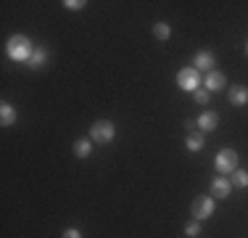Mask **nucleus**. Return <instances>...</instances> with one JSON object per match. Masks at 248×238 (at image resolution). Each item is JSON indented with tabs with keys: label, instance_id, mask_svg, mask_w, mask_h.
Listing matches in <instances>:
<instances>
[{
	"label": "nucleus",
	"instance_id": "1",
	"mask_svg": "<svg viewBox=\"0 0 248 238\" xmlns=\"http://www.w3.org/2000/svg\"><path fill=\"white\" fill-rule=\"evenodd\" d=\"M5 48H8V56L14 58V61H29V58L34 56V45L27 34H14Z\"/></svg>",
	"mask_w": 248,
	"mask_h": 238
},
{
	"label": "nucleus",
	"instance_id": "2",
	"mask_svg": "<svg viewBox=\"0 0 248 238\" xmlns=\"http://www.w3.org/2000/svg\"><path fill=\"white\" fill-rule=\"evenodd\" d=\"M190 214L198 220V222H203V220H209L211 214H214V196H196L190 204Z\"/></svg>",
	"mask_w": 248,
	"mask_h": 238
},
{
	"label": "nucleus",
	"instance_id": "3",
	"mask_svg": "<svg viewBox=\"0 0 248 238\" xmlns=\"http://www.w3.org/2000/svg\"><path fill=\"white\" fill-rule=\"evenodd\" d=\"M214 167H217V172H219L222 177L224 175H232V172L238 170V153H235L232 148H222V151L217 153Z\"/></svg>",
	"mask_w": 248,
	"mask_h": 238
},
{
	"label": "nucleus",
	"instance_id": "4",
	"mask_svg": "<svg viewBox=\"0 0 248 238\" xmlns=\"http://www.w3.org/2000/svg\"><path fill=\"white\" fill-rule=\"evenodd\" d=\"M114 124L108 122V119H98V122H93L90 127V140L93 143H111L114 140Z\"/></svg>",
	"mask_w": 248,
	"mask_h": 238
},
{
	"label": "nucleus",
	"instance_id": "5",
	"mask_svg": "<svg viewBox=\"0 0 248 238\" xmlns=\"http://www.w3.org/2000/svg\"><path fill=\"white\" fill-rule=\"evenodd\" d=\"M177 85H180L182 90L196 93V90H198V85H201V74H198V69H193V67L180 69V71H177Z\"/></svg>",
	"mask_w": 248,
	"mask_h": 238
},
{
	"label": "nucleus",
	"instance_id": "6",
	"mask_svg": "<svg viewBox=\"0 0 248 238\" xmlns=\"http://www.w3.org/2000/svg\"><path fill=\"white\" fill-rule=\"evenodd\" d=\"M214 67H217V58H214V53L211 51H201V53H196V58H193V69H203L206 74L209 71H214Z\"/></svg>",
	"mask_w": 248,
	"mask_h": 238
},
{
	"label": "nucleus",
	"instance_id": "7",
	"mask_svg": "<svg viewBox=\"0 0 248 238\" xmlns=\"http://www.w3.org/2000/svg\"><path fill=\"white\" fill-rule=\"evenodd\" d=\"M196 122H198V130L206 135V133H211V130H217V124H219V117H217L214 111H203V114H201Z\"/></svg>",
	"mask_w": 248,
	"mask_h": 238
},
{
	"label": "nucleus",
	"instance_id": "8",
	"mask_svg": "<svg viewBox=\"0 0 248 238\" xmlns=\"http://www.w3.org/2000/svg\"><path fill=\"white\" fill-rule=\"evenodd\" d=\"M230 190H232V183L227 177H214V183H211V196L214 199H227Z\"/></svg>",
	"mask_w": 248,
	"mask_h": 238
},
{
	"label": "nucleus",
	"instance_id": "9",
	"mask_svg": "<svg viewBox=\"0 0 248 238\" xmlns=\"http://www.w3.org/2000/svg\"><path fill=\"white\" fill-rule=\"evenodd\" d=\"M230 103H232V106H246L248 103V87L246 85L230 87Z\"/></svg>",
	"mask_w": 248,
	"mask_h": 238
},
{
	"label": "nucleus",
	"instance_id": "10",
	"mask_svg": "<svg viewBox=\"0 0 248 238\" xmlns=\"http://www.w3.org/2000/svg\"><path fill=\"white\" fill-rule=\"evenodd\" d=\"M224 85H227V80H224V74H219L217 69L206 74V90H224Z\"/></svg>",
	"mask_w": 248,
	"mask_h": 238
},
{
	"label": "nucleus",
	"instance_id": "11",
	"mask_svg": "<svg viewBox=\"0 0 248 238\" xmlns=\"http://www.w3.org/2000/svg\"><path fill=\"white\" fill-rule=\"evenodd\" d=\"M16 122V111H14V106L11 103H0V124H3V127H11V124Z\"/></svg>",
	"mask_w": 248,
	"mask_h": 238
},
{
	"label": "nucleus",
	"instance_id": "12",
	"mask_svg": "<svg viewBox=\"0 0 248 238\" xmlns=\"http://www.w3.org/2000/svg\"><path fill=\"white\" fill-rule=\"evenodd\" d=\"M185 146H187V151H201L203 148V133H190Z\"/></svg>",
	"mask_w": 248,
	"mask_h": 238
},
{
	"label": "nucleus",
	"instance_id": "13",
	"mask_svg": "<svg viewBox=\"0 0 248 238\" xmlns=\"http://www.w3.org/2000/svg\"><path fill=\"white\" fill-rule=\"evenodd\" d=\"M169 34H172V29H169L167 21H158L156 27H153V37H156V40H164V43H167Z\"/></svg>",
	"mask_w": 248,
	"mask_h": 238
},
{
	"label": "nucleus",
	"instance_id": "14",
	"mask_svg": "<svg viewBox=\"0 0 248 238\" xmlns=\"http://www.w3.org/2000/svg\"><path fill=\"white\" fill-rule=\"evenodd\" d=\"M90 151H93V143H90V140H77V143H74V153H77L79 159L90 156Z\"/></svg>",
	"mask_w": 248,
	"mask_h": 238
},
{
	"label": "nucleus",
	"instance_id": "15",
	"mask_svg": "<svg viewBox=\"0 0 248 238\" xmlns=\"http://www.w3.org/2000/svg\"><path fill=\"white\" fill-rule=\"evenodd\" d=\"M230 183H232L235 188H248V172L246 170H235L232 172V180H230Z\"/></svg>",
	"mask_w": 248,
	"mask_h": 238
},
{
	"label": "nucleus",
	"instance_id": "16",
	"mask_svg": "<svg viewBox=\"0 0 248 238\" xmlns=\"http://www.w3.org/2000/svg\"><path fill=\"white\" fill-rule=\"evenodd\" d=\"M45 58H48V53H45L43 48H37V53H34V56L29 58V64H32L34 69H40V67H43V64H45Z\"/></svg>",
	"mask_w": 248,
	"mask_h": 238
},
{
	"label": "nucleus",
	"instance_id": "17",
	"mask_svg": "<svg viewBox=\"0 0 248 238\" xmlns=\"http://www.w3.org/2000/svg\"><path fill=\"white\" fill-rule=\"evenodd\" d=\"M185 236H190V238L201 236V222H198V220H193V222L185 225Z\"/></svg>",
	"mask_w": 248,
	"mask_h": 238
},
{
	"label": "nucleus",
	"instance_id": "18",
	"mask_svg": "<svg viewBox=\"0 0 248 238\" xmlns=\"http://www.w3.org/2000/svg\"><path fill=\"white\" fill-rule=\"evenodd\" d=\"M63 5H66V8L69 11H82V8H85V0H66V3H63Z\"/></svg>",
	"mask_w": 248,
	"mask_h": 238
},
{
	"label": "nucleus",
	"instance_id": "19",
	"mask_svg": "<svg viewBox=\"0 0 248 238\" xmlns=\"http://www.w3.org/2000/svg\"><path fill=\"white\" fill-rule=\"evenodd\" d=\"M193 98H196V103H201V106L209 103V90H196V93H193Z\"/></svg>",
	"mask_w": 248,
	"mask_h": 238
},
{
	"label": "nucleus",
	"instance_id": "20",
	"mask_svg": "<svg viewBox=\"0 0 248 238\" xmlns=\"http://www.w3.org/2000/svg\"><path fill=\"white\" fill-rule=\"evenodd\" d=\"M61 238H82V233L77 228H69V230H63V236Z\"/></svg>",
	"mask_w": 248,
	"mask_h": 238
},
{
	"label": "nucleus",
	"instance_id": "21",
	"mask_svg": "<svg viewBox=\"0 0 248 238\" xmlns=\"http://www.w3.org/2000/svg\"><path fill=\"white\" fill-rule=\"evenodd\" d=\"M196 127H198V122H193V119H187V122H185V130H190V133H196Z\"/></svg>",
	"mask_w": 248,
	"mask_h": 238
},
{
	"label": "nucleus",
	"instance_id": "22",
	"mask_svg": "<svg viewBox=\"0 0 248 238\" xmlns=\"http://www.w3.org/2000/svg\"><path fill=\"white\" fill-rule=\"evenodd\" d=\"M246 56H248V43H246Z\"/></svg>",
	"mask_w": 248,
	"mask_h": 238
}]
</instances>
